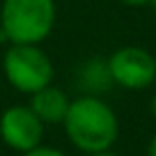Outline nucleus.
<instances>
[{"mask_svg": "<svg viewBox=\"0 0 156 156\" xmlns=\"http://www.w3.org/2000/svg\"><path fill=\"white\" fill-rule=\"evenodd\" d=\"M69 103L71 99L67 97V92L60 87H55L53 83L46 85V87L37 90L34 94H30V103L28 106L34 110V115L46 124V126H55V124H62L64 117H67Z\"/></svg>", "mask_w": 156, "mask_h": 156, "instance_id": "obj_6", "label": "nucleus"}, {"mask_svg": "<svg viewBox=\"0 0 156 156\" xmlns=\"http://www.w3.org/2000/svg\"><path fill=\"white\" fill-rule=\"evenodd\" d=\"M21 156H67L62 149H55V147H44V145H39L34 147V149L30 151H23Z\"/></svg>", "mask_w": 156, "mask_h": 156, "instance_id": "obj_7", "label": "nucleus"}, {"mask_svg": "<svg viewBox=\"0 0 156 156\" xmlns=\"http://www.w3.org/2000/svg\"><path fill=\"white\" fill-rule=\"evenodd\" d=\"M44 129L46 124L30 106H9L0 115V142L19 154L41 145Z\"/></svg>", "mask_w": 156, "mask_h": 156, "instance_id": "obj_5", "label": "nucleus"}, {"mask_svg": "<svg viewBox=\"0 0 156 156\" xmlns=\"http://www.w3.org/2000/svg\"><path fill=\"white\" fill-rule=\"evenodd\" d=\"M147 156H156V133H154V138L149 140V147H147Z\"/></svg>", "mask_w": 156, "mask_h": 156, "instance_id": "obj_9", "label": "nucleus"}, {"mask_svg": "<svg viewBox=\"0 0 156 156\" xmlns=\"http://www.w3.org/2000/svg\"><path fill=\"white\" fill-rule=\"evenodd\" d=\"M2 73L16 92L34 94L53 83L55 69L53 60L39 44H9L2 55Z\"/></svg>", "mask_w": 156, "mask_h": 156, "instance_id": "obj_3", "label": "nucleus"}, {"mask_svg": "<svg viewBox=\"0 0 156 156\" xmlns=\"http://www.w3.org/2000/svg\"><path fill=\"white\" fill-rule=\"evenodd\" d=\"M149 110H151V117L156 119V94H154V99H151V103H149Z\"/></svg>", "mask_w": 156, "mask_h": 156, "instance_id": "obj_11", "label": "nucleus"}, {"mask_svg": "<svg viewBox=\"0 0 156 156\" xmlns=\"http://www.w3.org/2000/svg\"><path fill=\"white\" fill-rule=\"evenodd\" d=\"M55 0H2L0 30L9 44H41L55 25Z\"/></svg>", "mask_w": 156, "mask_h": 156, "instance_id": "obj_2", "label": "nucleus"}, {"mask_svg": "<svg viewBox=\"0 0 156 156\" xmlns=\"http://www.w3.org/2000/svg\"><path fill=\"white\" fill-rule=\"evenodd\" d=\"M62 129L69 142L83 154H97V151L110 149L119 136V122H117L115 110L92 94L71 99Z\"/></svg>", "mask_w": 156, "mask_h": 156, "instance_id": "obj_1", "label": "nucleus"}, {"mask_svg": "<svg viewBox=\"0 0 156 156\" xmlns=\"http://www.w3.org/2000/svg\"><path fill=\"white\" fill-rule=\"evenodd\" d=\"M149 2H151V7H154V9H156V0H149Z\"/></svg>", "mask_w": 156, "mask_h": 156, "instance_id": "obj_12", "label": "nucleus"}, {"mask_svg": "<svg viewBox=\"0 0 156 156\" xmlns=\"http://www.w3.org/2000/svg\"><path fill=\"white\" fill-rule=\"evenodd\" d=\"M110 80L124 90H145L156 80V58L140 46H122L108 58Z\"/></svg>", "mask_w": 156, "mask_h": 156, "instance_id": "obj_4", "label": "nucleus"}, {"mask_svg": "<svg viewBox=\"0 0 156 156\" xmlns=\"http://www.w3.org/2000/svg\"><path fill=\"white\" fill-rule=\"evenodd\" d=\"M87 156H119V154H115V151L106 149V151H97V154H87Z\"/></svg>", "mask_w": 156, "mask_h": 156, "instance_id": "obj_10", "label": "nucleus"}, {"mask_svg": "<svg viewBox=\"0 0 156 156\" xmlns=\"http://www.w3.org/2000/svg\"><path fill=\"white\" fill-rule=\"evenodd\" d=\"M119 2H124V5H129V7H140V5H147L149 0H119Z\"/></svg>", "mask_w": 156, "mask_h": 156, "instance_id": "obj_8", "label": "nucleus"}]
</instances>
